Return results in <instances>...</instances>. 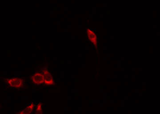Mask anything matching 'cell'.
Instances as JSON below:
<instances>
[{"instance_id":"3","label":"cell","mask_w":160,"mask_h":114,"mask_svg":"<svg viewBox=\"0 0 160 114\" xmlns=\"http://www.w3.org/2000/svg\"><path fill=\"white\" fill-rule=\"evenodd\" d=\"M42 73L44 75L45 78L44 84L46 85H52L54 83V80L52 79V76L49 72L48 70L43 69L42 71Z\"/></svg>"},{"instance_id":"4","label":"cell","mask_w":160,"mask_h":114,"mask_svg":"<svg viewBox=\"0 0 160 114\" xmlns=\"http://www.w3.org/2000/svg\"><path fill=\"white\" fill-rule=\"evenodd\" d=\"M34 108V105L33 103H31V104L28 106H27V108L26 109V110L25 111H26L25 113H30L32 112L33 111V109Z\"/></svg>"},{"instance_id":"5","label":"cell","mask_w":160,"mask_h":114,"mask_svg":"<svg viewBox=\"0 0 160 114\" xmlns=\"http://www.w3.org/2000/svg\"><path fill=\"white\" fill-rule=\"evenodd\" d=\"M42 111V106L41 104H38L36 106V111L37 113H41Z\"/></svg>"},{"instance_id":"1","label":"cell","mask_w":160,"mask_h":114,"mask_svg":"<svg viewBox=\"0 0 160 114\" xmlns=\"http://www.w3.org/2000/svg\"><path fill=\"white\" fill-rule=\"evenodd\" d=\"M8 85L12 88H21L24 84V81L22 78L15 77L7 80Z\"/></svg>"},{"instance_id":"2","label":"cell","mask_w":160,"mask_h":114,"mask_svg":"<svg viewBox=\"0 0 160 114\" xmlns=\"http://www.w3.org/2000/svg\"><path fill=\"white\" fill-rule=\"evenodd\" d=\"M31 80L34 84L39 85L44 84L45 78L42 72H38L32 76Z\"/></svg>"}]
</instances>
